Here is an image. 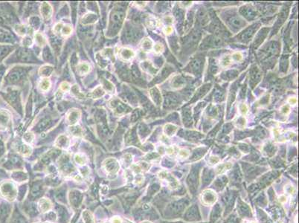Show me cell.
Instances as JSON below:
<instances>
[{
    "mask_svg": "<svg viewBox=\"0 0 299 223\" xmlns=\"http://www.w3.org/2000/svg\"><path fill=\"white\" fill-rule=\"evenodd\" d=\"M0 194L7 201H14L17 195L16 186L11 181H4L0 184Z\"/></svg>",
    "mask_w": 299,
    "mask_h": 223,
    "instance_id": "6da1fadb",
    "label": "cell"
},
{
    "mask_svg": "<svg viewBox=\"0 0 299 223\" xmlns=\"http://www.w3.org/2000/svg\"><path fill=\"white\" fill-rule=\"evenodd\" d=\"M205 63L204 55H197L193 58L185 71L188 72L194 75H200L203 70V66Z\"/></svg>",
    "mask_w": 299,
    "mask_h": 223,
    "instance_id": "7a4b0ae2",
    "label": "cell"
},
{
    "mask_svg": "<svg viewBox=\"0 0 299 223\" xmlns=\"http://www.w3.org/2000/svg\"><path fill=\"white\" fill-rule=\"evenodd\" d=\"M200 38H201V33L198 30L192 31L191 33L189 34L183 40V50L185 49V51L191 52L192 48L196 47Z\"/></svg>",
    "mask_w": 299,
    "mask_h": 223,
    "instance_id": "3957f363",
    "label": "cell"
},
{
    "mask_svg": "<svg viewBox=\"0 0 299 223\" xmlns=\"http://www.w3.org/2000/svg\"><path fill=\"white\" fill-rule=\"evenodd\" d=\"M260 27V23H255L245 29L243 32L237 35V40L242 43H248L255 35V33Z\"/></svg>",
    "mask_w": 299,
    "mask_h": 223,
    "instance_id": "277c9868",
    "label": "cell"
},
{
    "mask_svg": "<svg viewBox=\"0 0 299 223\" xmlns=\"http://www.w3.org/2000/svg\"><path fill=\"white\" fill-rule=\"evenodd\" d=\"M223 41L221 38L214 36H209L205 38L204 40L200 45V48H217L223 45Z\"/></svg>",
    "mask_w": 299,
    "mask_h": 223,
    "instance_id": "5b68a950",
    "label": "cell"
},
{
    "mask_svg": "<svg viewBox=\"0 0 299 223\" xmlns=\"http://www.w3.org/2000/svg\"><path fill=\"white\" fill-rule=\"evenodd\" d=\"M180 98L176 94L172 92H167L164 97V107L166 109H174L179 105Z\"/></svg>",
    "mask_w": 299,
    "mask_h": 223,
    "instance_id": "8992f818",
    "label": "cell"
},
{
    "mask_svg": "<svg viewBox=\"0 0 299 223\" xmlns=\"http://www.w3.org/2000/svg\"><path fill=\"white\" fill-rule=\"evenodd\" d=\"M226 22L229 23V26L232 28H233L234 30H239L246 25L245 21L243 19H241L238 15L236 14H231V16H229L227 21H226Z\"/></svg>",
    "mask_w": 299,
    "mask_h": 223,
    "instance_id": "52a82bcc",
    "label": "cell"
},
{
    "mask_svg": "<svg viewBox=\"0 0 299 223\" xmlns=\"http://www.w3.org/2000/svg\"><path fill=\"white\" fill-rule=\"evenodd\" d=\"M262 78V72L257 66H254L250 70V85L252 88H254L257 83L260 82Z\"/></svg>",
    "mask_w": 299,
    "mask_h": 223,
    "instance_id": "ba28073f",
    "label": "cell"
},
{
    "mask_svg": "<svg viewBox=\"0 0 299 223\" xmlns=\"http://www.w3.org/2000/svg\"><path fill=\"white\" fill-rule=\"evenodd\" d=\"M240 13L248 20H252L257 17V11L250 5L243 6L240 8Z\"/></svg>",
    "mask_w": 299,
    "mask_h": 223,
    "instance_id": "9c48e42d",
    "label": "cell"
},
{
    "mask_svg": "<svg viewBox=\"0 0 299 223\" xmlns=\"http://www.w3.org/2000/svg\"><path fill=\"white\" fill-rule=\"evenodd\" d=\"M104 167L109 174H115L119 170V164L115 159L109 158L104 162Z\"/></svg>",
    "mask_w": 299,
    "mask_h": 223,
    "instance_id": "30bf717a",
    "label": "cell"
},
{
    "mask_svg": "<svg viewBox=\"0 0 299 223\" xmlns=\"http://www.w3.org/2000/svg\"><path fill=\"white\" fill-rule=\"evenodd\" d=\"M197 23L201 26H205L209 23V16L205 8H200L197 13Z\"/></svg>",
    "mask_w": 299,
    "mask_h": 223,
    "instance_id": "8fae6325",
    "label": "cell"
},
{
    "mask_svg": "<svg viewBox=\"0 0 299 223\" xmlns=\"http://www.w3.org/2000/svg\"><path fill=\"white\" fill-rule=\"evenodd\" d=\"M269 29L267 28H264L261 29L260 31L258 32V34L255 36V42L253 43L254 48H257L263 42V40H265V38L266 37V36L269 34Z\"/></svg>",
    "mask_w": 299,
    "mask_h": 223,
    "instance_id": "7c38bea8",
    "label": "cell"
},
{
    "mask_svg": "<svg viewBox=\"0 0 299 223\" xmlns=\"http://www.w3.org/2000/svg\"><path fill=\"white\" fill-rule=\"evenodd\" d=\"M123 19H124V13L121 11H115L114 12L113 14L111 16V20L110 22H112V25L110 27H112L114 25H117L118 27L121 26V23L123 22Z\"/></svg>",
    "mask_w": 299,
    "mask_h": 223,
    "instance_id": "4fadbf2b",
    "label": "cell"
},
{
    "mask_svg": "<svg viewBox=\"0 0 299 223\" xmlns=\"http://www.w3.org/2000/svg\"><path fill=\"white\" fill-rule=\"evenodd\" d=\"M41 14L45 19H50L52 14V7L49 3L43 2L41 5Z\"/></svg>",
    "mask_w": 299,
    "mask_h": 223,
    "instance_id": "5bb4252c",
    "label": "cell"
},
{
    "mask_svg": "<svg viewBox=\"0 0 299 223\" xmlns=\"http://www.w3.org/2000/svg\"><path fill=\"white\" fill-rule=\"evenodd\" d=\"M182 117H183V121H184V124L185 127H189L192 125V117H191V111L190 108H185L182 111Z\"/></svg>",
    "mask_w": 299,
    "mask_h": 223,
    "instance_id": "9a60e30c",
    "label": "cell"
},
{
    "mask_svg": "<svg viewBox=\"0 0 299 223\" xmlns=\"http://www.w3.org/2000/svg\"><path fill=\"white\" fill-rule=\"evenodd\" d=\"M288 13H289V9L287 8H283V10H281V12L280 13L278 16V19L277 20L276 23H275V28H276V31L278 30L279 28L283 25V23L284 22V21L286 19V17L288 16Z\"/></svg>",
    "mask_w": 299,
    "mask_h": 223,
    "instance_id": "2e32d148",
    "label": "cell"
},
{
    "mask_svg": "<svg viewBox=\"0 0 299 223\" xmlns=\"http://www.w3.org/2000/svg\"><path fill=\"white\" fill-rule=\"evenodd\" d=\"M211 87H212V85H211V84H206V85H204V86H203V87H202L201 88L199 89L198 91H197V92H196L195 96H194V98H194V100H193V101H192V102L195 101L196 100H198V99H200V98H203V97L204 96V95H206V93H207L208 91H209V89H210Z\"/></svg>",
    "mask_w": 299,
    "mask_h": 223,
    "instance_id": "e0dca14e",
    "label": "cell"
},
{
    "mask_svg": "<svg viewBox=\"0 0 299 223\" xmlns=\"http://www.w3.org/2000/svg\"><path fill=\"white\" fill-rule=\"evenodd\" d=\"M119 54V57H121V59H122L124 61H127L129 60L132 57H134V52L132 51V50L129 48H122L118 53Z\"/></svg>",
    "mask_w": 299,
    "mask_h": 223,
    "instance_id": "ac0fdd59",
    "label": "cell"
},
{
    "mask_svg": "<svg viewBox=\"0 0 299 223\" xmlns=\"http://www.w3.org/2000/svg\"><path fill=\"white\" fill-rule=\"evenodd\" d=\"M140 36V32L136 31L135 29L132 28H129L126 31V37H127V40L130 41H135L138 40V37Z\"/></svg>",
    "mask_w": 299,
    "mask_h": 223,
    "instance_id": "d6986e66",
    "label": "cell"
},
{
    "mask_svg": "<svg viewBox=\"0 0 299 223\" xmlns=\"http://www.w3.org/2000/svg\"><path fill=\"white\" fill-rule=\"evenodd\" d=\"M185 79L182 76H176L172 80V87L175 89H179L185 84Z\"/></svg>",
    "mask_w": 299,
    "mask_h": 223,
    "instance_id": "ffe728a7",
    "label": "cell"
},
{
    "mask_svg": "<svg viewBox=\"0 0 299 223\" xmlns=\"http://www.w3.org/2000/svg\"><path fill=\"white\" fill-rule=\"evenodd\" d=\"M150 96L152 98V100H153L154 103H155L156 105H160V104L161 102V96L158 89L157 88L150 89Z\"/></svg>",
    "mask_w": 299,
    "mask_h": 223,
    "instance_id": "44dd1931",
    "label": "cell"
},
{
    "mask_svg": "<svg viewBox=\"0 0 299 223\" xmlns=\"http://www.w3.org/2000/svg\"><path fill=\"white\" fill-rule=\"evenodd\" d=\"M172 72H173V69L172 67L169 66H167L162 69L161 72L160 73V75L157 77V81L158 82H161V81H163L166 78L168 77V75H170Z\"/></svg>",
    "mask_w": 299,
    "mask_h": 223,
    "instance_id": "7402d4cb",
    "label": "cell"
},
{
    "mask_svg": "<svg viewBox=\"0 0 299 223\" xmlns=\"http://www.w3.org/2000/svg\"><path fill=\"white\" fill-rule=\"evenodd\" d=\"M80 118V113L78 110H76V111H71L67 115V121H69L68 123L71 124H74L77 122V121H78Z\"/></svg>",
    "mask_w": 299,
    "mask_h": 223,
    "instance_id": "603a6c76",
    "label": "cell"
},
{
    "mask_svg": "<svg viewBox=\"0 0 299 223\" xmlns=\"http://www.w3.org/2000/svg\"><path fill=\"white\" fill-rule=\"evenodd\" d=\"M39 207L41 212L45 213V212H47L48 210H50L51 207H52V204H51L50 201L48 200V199H43L42 200L40 201Z\"/></svg>",
    "mask_w": 299,
    "mask_h": 223,
    "instance_id": "cb8c5ba5",
    "label": "cell"
},
{
    "mask_svg": "<svg viewBox=\"0 0 299 223\" xmlns=\"http://www.w3.org/2000/svg\"><path fill=\"white\" fill-rule=\"evenodd\" d=\"M77 72L80 75H84L90 72V66L88 63H81L77 67Z\"/></svg>",
    "mask_w": 299,
    "mask_h": 223,
    "instance_id": "d4e9b609",
    "label": "cell"
},
{
    "mask_svg": "<svg viewBox=\"0 0 299 223\" xmlns=\"http://www.w3.org/2000/svg\"><path fill=\"white\" fill-rule=\"evenodd\" d=\"M98 19L96 14L95 13H88L86 14L84 18L83 19V24H92V23L96 22Z\"/></svg>",
    "mask_w": 299,
    "mask_h": 223,
    "instance_id": "484cf974",
    "label": "cell"
},
{
    "mask_svg": "<svg viewBox=\"0 0 299 223\" xmlns=\"http://www.w3.org/2000/svg\"><path fill=\"white\" fill-rule=\"evenodd\" d=\"M56 144L58 145V147H61V148H66V147H68V144H69V139L65 135H61V136L59 137L58 141H56Z\"/></svg>",
    "mask_w": 299,
    "mask_h": 223,
    "instance_id": "4316f807",
    "label": "cell"
},
{
    "mask_svg": "<svg viewBox=\"0 0 299 223\" xmlns=\"http://www.w3.org/2000/svg\"><path fill=\"white\" fill-rule=\"evenodd\" d=\"M237 75H238V72H237V71L231 70L229 71V72H226L225 75H223H223H222V78H223L224 80L227 79L229 80V81H230V80L235 79L236 77L237 76Z\"/></svg>",
    "mask_w": 299,
    "mask_h": 223,
    "instance_id": "83f0119b",
    "label": "cell"
},
{
    "mask_svg": "<svg viewBox=\"0 0 299 223\" xmlns=\"http://www.w3.org/2000/svg\"><path fill=\"white\" fill-rule=\"evenodd\" d=\"M39 87L41 90L44 91V92H46V91H48L49 89H50L51 87L50 81H49L48 78H44V79L40 81Z\"/></svg>",
    "mask_w": 299,
    "mask_h": 223,
    "instance_id": "f1b7e54d",
    "label": "cell"
},
{
    "mask_svg": "<svg viewBox=\"0 0 299 223\" xmlns=\"http://www.w3.org/2000/svg\"><path fill=\"white\" fill-rule=\"evenodd\" d=\"M104 93H105V92H104V89L101 88V87H99L94 89L93 92H92V95H91V96H92V98H93L94 99H95V98H101V97H102L103 95H104Z\"/></svg>",
    "mask_w": 299,
    "mask_h": 223,
    "instance_id": "f546056e",
    "label": "cell"
},
{
    "mask_svg": "<svg viewBox=\"0 0 299 223\" xmlns=\"http://www.w3.org/2000/svg\"><path fill=\"white\" fill-rule=\"evenodd\" d=\"M75 162L78 163L80 165H84L87 162V158L83 154H77L75 156Z\"/></svg>",
    "mask_w": 299,
    "mask_h": 223,
    "instance_id": "4dcf8cb0",
    "label": "cell"
},
{
    "mask_svg": "<svg viewBox=\"0 0 299 223\" xmlns=\"http://www.w3.org/2000/svg\"><path fill=\"white\" fill-rule=\"evenodd\" d=\"M83 219L85 223H94V219L92 213L88 210H85L83 213Z\"/></svg>",
    "mask_w": 299,
    "mask_h": 223,
    "instance_id": "1f68e13d",
    "label": "cell"
},
{
    "mask_svg": "<svg viewBox=\"0 0 299 223\" xmlns=\"http://www.w3.org/2000/svg\"><path fill=\"white\" fill-rule=\"evenodd\" d=\"M34 37H35V42L37 43L38 45L43 46L46 44V39H45L44 37H43L41 34L40 33L35 34Z\"/></svg>",
    "mask_w": 299,
    "mask_h": 223,
    "instance_id": "d6a6232c",
    "label": "cell"
},
{
    "mask_svg": "<svg viewBox=\"0 0 299 223\" xmlns=\"http://www.w3.org/2000/svg\"><path fill=\"white\" fill-rule=\"evenodd\" d=\"M151 47H152V41L148 39V38H146L145 40H144L141 43V48L144 51H147L150 50Z\"/></svg>",
    "mask_w": 299,
    "mask_h": 223,
    "instance_id": "836d02e7",
    "label": "cell"
},
{
    "mask_svg": "<svg viewBox=\"0 0 299 223\" xmlns=\"http://www.w3.org/2000/svg\"><path fill=\"white\" fill-rule=\"evenodd\" d=\"M52 70H53V68L49 66H45L43 68H41L40 69V75L42 76L46 77L48 75H50V74L52 72Z\"/></svg>",
    "mask_w": 299,
    "mask_h": 223,
    "instance_id": "e575fe53",
    "label": "cell"
},
{
    "mask_svg": "<svg viewBox=\"0 0 299 223\" xmlns=\"http://www.w3.org/2000/svg\"><path fill=\"white\" fill-rule=\"evenodd\" d=\"M176 128L177 127L173 126V124H167L164 127V130H165V133L167 135H172L176 131Z\"/></svg>",
    "mask_w": 299,
    "mask_h": 223,
    "instance_id": "d590c367",
    "label": "cell"
},
{
    "mask_svg": "<svg viewBox=\"0 0 299 223\" xmlns=\"http://www.w3.org/2000/svg\"><path fill=\"white\" fill-rule=\"evenodd\" d=\"M288 68V58H282L281 60H280V71L281 72H286Z\"/></svg>",
    "mask_w": 299,
    "mask_h": 223,
    "instance_id": "8d00e7d4",
    "label": "cell"
},
{
    "mask_svg": "<svg viewBox=\"0 0 299 223\" xmlns=\"http://www.w3.org/2000/svg\"><path fill=\"white\" fill-rule=\"evenodd\" d=\"M145 23L147 26L150 28H154L155 26V19L152 18L151 16H147L145 19Z\"/></svg>",
    "mask_w": 299,
    "mask_h": 223,
    "instance_id": "74e56055",
    "label": "cell"
},
{
    "mask_svg": "<svg viewBox=\"0 0 299 223\" xmlns=\"http://www.w3.org/2000/svg\"><path fill=\"white\" fill-rule=\"evenodd\" d=\"M61 30H62V34L64 36H68L72 33V28L70 25H65L62 28Z\"/></svg>",
    "mask_w": 299,
    "mask_h": 223,
    "instance_id": "f35d334b",
    "label": "cell"
},
{
    "mask_svg": "<svg viewBox=\"0 0 299 223\" xmlns=\"http://www.w3.org/2000/svg\"><path fill=\"white\" fill-rule=\"evenodd\" d=\"M23 138H24V141H25V142L31 143V142H32V141H33L34 135L31 133H27L25 134V135H24V137H23Z\"/></svg>",
    "mask_w": 299,
    "mask_h": 223,
    "instance_id": "ab89813d",
    "label": "cell"
},
{
    "mask_svg": "<svg viewBox=\"0 0 299 223\" xmlns=\"http://www.w3.org/2000/svg\"><path fill=\"white\" fill-rule=\"evenodd\" d=\"M232 60L235 61H240L242 59H243V55L240 52H236V53L233 54L232 55Z\"/></svg>",
    "mask_w": 299,
    "mask_h": 223,
    "instance_id": "60d3db41",
    "label": "cell"
},
{
    "mask_svg": "<svg viewBox=\"0 0 299 223\" xmlns=\"http://www.w3.org/2000/svg\"><path fill=\"white\" fill-rule=\"evenodd\" d=\"M154 50H155V52H157V53H160V52H161L163 50H164V46H163L162 44L158 43H157L155 46H154Z\"/></svg>",
    "mask_w": 299,
    "mask_h": 223,
    "instance_id": "b9f144b4",
    "label": "cell"
},
{
    "mask_svg": "<svg viewBox=\"0 0 299 223\" xmlns=\"http://www.w3.org/2000/svg\"><path fill=\"white\" fill-rule=\"evenodd\" d=\"M23 44L25 46H30L32 45V40L30 37H25L23 40Z\"/></svg>",
    "mask_w": 299,
    "mask_h": 223,
    "instance_id": "7bdbcfd3",
    "label": "cell"
},
{
    "mask_svg": "<svg viewBox=\"0 0 299 223\" xmlns=\"http://www.w3.org/2000/svg\"><path fill=\"white\" fill-rule=\"evenodd\" d=\"M61 88L63 91H68L70 89V86L67 82H63L61 85Z\"/></svg>",
    "mask_w": 299,
    "mask_h": 223,
    "instance_id": "ee69618b",
    "label": "cell"
},
{
    "mask_svg": "<svg viewBox=\"0 0 299 223\" xmlns=\"http://www.w3.org/2000/svg\"><path fill=\"white\" fill-rule=\"evenodd\" d=\"M240 110L243 114H246V112H247L248 108H247V107L245 105V104H241V105L240 106Z\"/></svg>",
    "mask_w": 299,
    "mask_h": 223,
    "instance_id": "f6af8a7d",
    "label": "cell"
},
{
    "mask_svg": "<svg viewBox=\"0 0 299 223\" xmlns=\"http://www.w3.org/2000/svg\"><path fill=\"white\" fill-rule=\"evenodd\" d=\"M111 223H122V220L118 216H115L111 219Z\"/></svg>",
    "mask_w": 299,
    "mask_h": 223,
    "instance_id": "bcb514c9",
    "label": "cell"
},
{
    "mask_svg": "<svg viewBox=\"0 0 299 223\" xmlns=\"http://www.w3.org/2000/svg\"><path fill=\"white\" fill-rule=\"evenodd\" d=\"M164 31L166 34H170V33H172L173 28L170 27V26H168V27H166L165 28H164Z\"/></svg>",
    "mask_w": 299,
    "mask_h": 223,
    "instance_id": "7dc6e473",
    "label": "cell"
},
{
    "mask_svg": "<svg viewBox=\"0 0 299 223\" xmlns=\"http://www.w3.org/2000/svg\"><path fill=\"white\" fill-rule=\"evenodd\" d=\"M289 107H287V106H283V107L281 108V112H283L284 114L287 113V112H289Z\"/></svg>",
    "mask_w": 299,
    "mask_h": 223,
    "instance_id": "c3c4849f",
    "label": "cell"
},
{
    "mask_svg": "<svg viewBox=\"0 0 299 223\" xmlns=\"http://www.w3.org/2000/svg\"><path fill=\"white\" fill-rule=\"evenodd\" d=\"M289 102L292 104H295L297 102V99L295 98H291L290 100H289Z\"/></svg>",
    "mask_w": 299,
    "mask_h": 223,
    "instance_id": "681fc988",
    "label": "cell"
},
{
    "mask_svg": "<svg viewBox=\"0 0 299 223\" xmlns=\"http://www.w3.org/2000/svg\"><path fill=\"white\" fill-rule=\"evenodd\" d=\"M147 223H148V222H147ZM149 223H150V222H149Z\"/></svg>",
    "mask_w": 299,
    "mask_h": 223,
    "instance_id": "f907efd6",
    "label": "cell"
}]
</instances>
